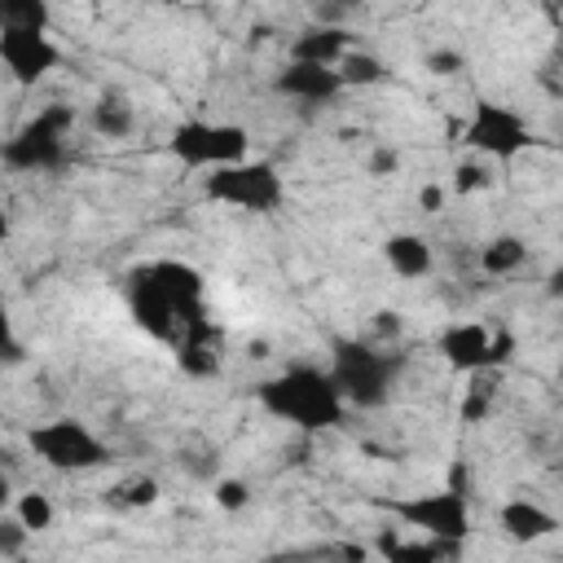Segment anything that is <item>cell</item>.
<instances>
[{
	"instance_id": "1",
	"label": "cell",
	"mask_w": 563,
	"mask_h": 563,
	"mask_svg": "<svg viewBox=\"0 0 563 563\" xmlns=\"http://www.w3.org/2000/svg\"><path fill=\"white\" fill-rule=\"evenodd\" d=\"M128 308L136 317V325L154 339H163L172 347V339L211 317L207 312V286H202V273L185 260H154V264H141L132 268L128 277Z\"/></svg>"
},
{
	"instance_id": "2",
	"label": "cell",
	"mask_w": 563,
	"mask_h": 563,
	"mask_svg": "<svg viewBox=\"0 0 563 563\" xmlns=\"http://www.w3.org/2000/svg\"><path fill=\"white\" fill-rule=\"evenodd\" d=\"M255 400L268 418L303 431V435H321V431H334L347 413V396L343 387L334 383L330 369L321 365H308V361H295L268 378L255 383Z\"/></svg>"
},
{
	"instance_id": "3",
	"label": "cell",
	"mask_w": 563,
	"mask_h": 563,
	"mask_svg": "<svg viewBox=\"0 0 563 563\" xmlns=\"http://www.w3.org/2000/svg\"><path fill=\"white\" fill-rule=\"evenodd\" d=\"M409 356L378 339H334L330 374L343 387L352 409H383L405 374Z\"/></svg>"
},
{
	"instance_id": "4",
	"label": "cell",
	"mask_w": 563,
	"mask_h": 563,
	"mask_svg": "<svg viewBox=\"0 0 563 563\" xmlns=\"http://www.w3.org/2000/svg\"><path fill=\"white\" fill-rule=\"evenodd\" d=\"M457 145L466 154H479V158L506 167V163H515L519 154H528L537 145V128L523 110H515L506 101H493V97H475L466 123L457 128Z\"/></svg>"
},
{
	"instance_id": "5",
	"label": "cell",
	"mask_w": 563,
	"mask_h": 563,
	"mask_svg": "<svg viewBox=\"0 0 563 563\" xmlns=\"http://www.w3.org/2000/svg\"><path fill=\"white\" fill-rule=\"evenodd\" d=\"M75 106L48 101L35 110L9 141H4V167L9 172H62L70 158V132H75Z\"/></svg>"
},
{
	"instance_id": "6",
	"label": "cell",
	"mask_w": 563,
	"mask_h": 563,
	"mask_svg": "<svg viewBox=\"0 0 563 563\" xmlns=\"http://www.w3.org/2000/svg\"><path fill=\"white\" fill-rule=\"evenodd\" d=\"M26 449H31L35 462H44L48 471H62V475L101 471V466L114 462V449L84 418H48V422H35L26 431Z\"/></svg>"
},
{
	"instance_id": "7",
	"label": "cell",
	"mask_w": 563,
	"mask_h": 563,
	"mask_svg": "<svg viewBox=\"0 0 563 563\" xmlns=\"http://www.w3.org/2000/svg\"><path fill=\"white\" fill-rule=\"evenodd\" d=\"M202 194H207V202H220V207H233L246 216H273L286 202V180H282L277 163L246 154L229 167L207 172Z\"/></svg>"
},
{
	"instance_id": "8",
	"label": "cell",
	"mask_w": 563,
	"mask_h": 563,
	"mask_svg": "<svg viewBox=\"0 0 563 563\" xmlns=\"http://www.w3.org/2000/svg\"><path fill=\"white\" fill-rule=\"evenodd\" d=\"M167 154L185 172H216L251 154V132L229 119H180L167 136Z\"/></svg>"
},
{
	"instance_id": "9",
	"label": "cell",
	"mask_w": 563,
	"mask_h": 563,
	"mask_svg": "<svg viewBox=\"0 0 563 563\" xmlns=\"http://www.w3.org/2000/svg\"><path fill=\"white\" fill-rule=\"evenodd\" d=\"M387 515L422 537H440V541H471L475 532V515H471V493L457 488H435V493H409V497H387L383 501Z\"/></svg>"
},
{
	"instance_id": "10",
	"label": "cell",
	"mask_w": 563,
	"mask_h": 563,
	"mask_svg": "<svg viewBox=\"0 0 563 563\" xmlns=\"http://www.w3.org/2000/svg\"><path fill=\"white\" fill-rule=\"evenodd\" d=\"M515 334L506 325H484V321H449L435 339V352L440 361L453 369V374H493L501 369L510 356H515Z\"/></svg>"
},
{
	"instance_id": "11",
	"label": "cell",
	"mask_w": 563,
	"mask_h": 563,
	"mask_svg": "<svg viewBox=\"0 0 563 563\" xmlns=\"http://www.w3.org/2000/svg\"><path fill=\"white\" fill-rule=\"evenodd\" d=\"M0 62L13 84L31 88L44 75L62 66V48L53 44L48 31H22V26H0Z\"/></svg>"
},
{
	"instance_id": "12",
	"label": "cell",
	"mask_w": 563,
	"mask_h": 563,
	"mask_svg": "<svg viewBox=\"0 0 563 563\" xmlns=\"http://www.w3.org/2000/svg\"><path fill=\"white\" fill-rule=\"evenodd\" d=\"M273 92L286 97V101H299V106H330L347 92L339 66H321V62H286L277 75H273Z\"/></svg>"
},
{
	"instance_id": "13",
	"label": "cell",
	"mask_w": 563,
	"mask_h": 563,
	"mask_svg": "<svg viewBox=\"0 0 563 563\" xmlns=\"http://www.w3.org/2000/svg\"><path fill=\"white\" fill-rule=\"evenodd\" d=\"M172 356H176L180 374H189V378H216L220 374V325L211 317L185 325L172 339Z\"/></svg>"
},
{
	"instance_id": "14",
	"label": "cell",
	"mask_w": 563,
	"mask_h": 563,
	"mask_svg": "<svg viewBox=\"0 0 563 563\" xmlns=\"http://www.w3.org/2000/svg\"><path fill=\"white\" fill-rule=\"evenodd\" d=\"M497 528L515 541V545H537V541H545V537H554L559 532V515L550 510V506H541L537 497H506L501 506H497Z\"/></svg>"
},
{
	"instance_id": "15",
	"label": "cell",
	"mask_w": 563,
	"mask_h": 563,
	"mask_svg": "<svg viewBox=\"0 0 563 563\" xmlns=\"http://www.w3.org/2000/svg\"><path fill=\"white\" fill-rule=\"evenodd\" d=\"M356 48V35L343 22H308L295 31L290 40V57L295 62H321V66H339L347 53Z\"/></svg>"
},
{
	"instance_id": "16",
	"label": "cell",
	"mask_w": 563,
	"mask_h": 563,
	"mask_svg": "<svg viewBox=\"0 0 563 563\" xmlns=\"http://www.w3.org/2000/svg\"><path fill=\"white\" fill-rule=\"evenodd\" d=\"M383 264H387L396 277L418 282V277H431V268H435V246H431L422 233H413V229H396V233L383 238Z\"/></svg>"
},
{
	"instance_id": "17",
	"label": "cell",
	"mask_w": 563,
	"mask_h": 563,
	"mask_svg": "<svg viewBox=\"0 0 563 563\" xmlns=\"http://www.w3.org/2000/svg\"><path fill=\"white\" fill-rule=\"evenodd\" d=\"M88 123H92V132L106 136V141H128V136L136 132V110H132V101H128L123 92H101V97L92 101Z\"/></svg>"
},
{
	"instance_id": "18",
	"label": "cell",
	"mask_w": 563,
	"mask_h": 563,
	"mask_svg": "<svg viewBox=\"0 0 563 563\" xmlns=\"http://www.w3.org/2000/svg\"><path fill=\"white\" fill-rule=\"evenodd\" d=\"M475 264H479V273H488V277H510V273H519V268L528 264V242H523L519 233H493V238L479 246Z\"/></svg>"
},
{
	"instance_id": "19",
	"label": "cell",
	"mask_w": 563,
	"mask_h": 563,
	"mask_svg": "<svg viewBox=\"0 0 563 563\" xmlns=\"http://www.w3.org/2000/svg\"><path fill=\"white\" fill-rule=\"evenodd\" d=\"M339 75H343L347 88H374V84L387 79V62H383L378 53H369V48H352V53L339 62Z\"/></svg>"
},
{
	"instance_id": "20",
	"label": "cell",
	"mask_w": 563,
	"mask_h": 563,
	"mask_svg": "<svg viewBox=\"0 0 563 563\" xmlns=\"http://www.w3.org/2000/svg\"><path fill=\"white\" fill-rule=\"evenodd\" d=\"M9 515L35 537V532H48V528H53L57 506H53L48 493H35V488H31V493H18V497H13V510H9Z\"/></svg>"
},
{
	"instance_id": "21",
	"label": "cell",
	"mask_w": 563,
	"mask_h": 563,
	"mask_svg": "<svg viewBox=\"0 0 563 563\" xmlns=\"http://www.w3.org/2000/svg\"><path fill=\"white\" fill-rule=\"evenodd\" d=\"M0 26L48 31L53 26V4L48 0H0Z\"/></svg>"
},
{
	"instance_id": "22",
	"label": "cell",
	"mask_w": 563,
	"mask_h": 563,
	"mask_svg": "<svg viewBox=\"0 0 563 563\" xmlns=\"http://www.w3.org/2000/svg\"><path fill=\"white\" fill-rule=\"evenodd\" d=\"M466 378H471V387H466V391H462V400H457V422L479 427V422H488V413H493L488 369H484V374H466Z\"/></svg>"
},
{
	"instance_id": "23",
	"label": "cell",
	"mask_w": 563,
	"mask_h": 563,
	"mask_svg": "<svg viewBox=\"0 0 563 563\" xmlns=\"http://www.w3.org/2000/svg\"><path fill=\"white\" fill-rule=\"evenodd\" d=\"M488 158H479V154H471V158H462L457 167H453V180H449V189L457 194V198H466V194H479V189H488L493 185V176H488Z\"/></svg>"
},
{
	"instance_id": "24",
	"label": "cell",
	"mask_w": 563,
	"mask_h": 563,
	"mask_svg": "<svg viewBox=\"0 0 563 563\" xmlns=\"http://www.w3.org/2000/svg\"><path fill=\"white\" fill-rule=\"evenodd\" d=\"M211 501H216L224 515H238V510H246V506H251V484H246V479H238V475H224V479H216V484H211Z\"/></svg>"
},
{
	"instance_id": "25",
	"label": "cell",
	"mask_w": 563,
	"mask_h": 563,
	"mask_svg": "<svg viewBox=\"0 0 563 563\" xmlns=\"http://www.w3.org/2000/svg\"><path fill=\"white\" fill-rule=\"evenodd\" d=\"M114 501L119 506H154L158 501V479L154 475H132V479H123L119 488H114Z\"/></svg>"
},
{
	"instance_id": "26",
	"label": "cell",
	"mask_w": 563,
	"mask_h": 563,
	"mask_svg": "<svg viewBox=\"0 0 563 563\" xmlns=\"http://www.w3.org/2000/svg\"><path fill=\"white\" fill-rule=\"evenodd\" d=\"M422 66H427L431 75L449 79V75H462V70H466V53H462V48H431V53L422 57Z\"/></svg>"
},
{
	"instance_id": "27",
	"label": "cell",
	"mask_w": 563,
	"mask_h": 563,
	"mask_svg": "<svg viewBox=\"0 0 563 563\" xmlns=\"http://www.w3.org/2000/svg\"><path fill=\"white\" fill-rule=\"evenodd\" d=\"M22 537H31L13 515L9 519H0V559H18L22 554Z\"/></svg>"
},
{
	"instance_id": "28",
	"label": "cell",
	"mask_w": 563,
	"mask_h": 563,
	"mask_svg": "<svg viewBox=\"0 0 563 563\" xmlns=\"http://www.w3.org/2000/svg\"><path fill=\"white\" fill-rule=\"evenodd\" d=\"M365 167H369V176H396V172H400V154H396V150H387V145H378V150L369 154V163H365Z\"/></svg>"
},
{
	"instance_id": "29",
	"label": "cell",
	"mask_w": 563,
	"mask_h": 563,
	"mask_svg": "<svg viewBox=\"0 0 563 563\" xmlns=\"http://www.w3.org/2000/svg\"><path fill=\"white\" fill-rule=\"evenodd\" d=\"M396 334H400V312H391V308L374 312V339H378V343H391Z\"/></svg>"
},
{
	"instance_id": "30",
	"label": "cell",
	"mask_w": 563,
	"mask_h": 563,
	"mask_svg": "<svg viewBox=\"0 0 563 563\" xmlns=\"http://www.w3.org/2000/svg\"><path fill=\"white\" fill-rule=\"evenodd\" d=\"M449 488H457V493H471V466L457 457V462H449Z\"/></svg>"
},
{
	"instance_id": "31",
	"label": "cell",
	"mask_w": 563,
	"mask_h": 563,
	"mask_svg": "<svg viewBox=\"0 0 563 563\" xmlns=\"http://www.w3.org/2000/svg\"><path fill=\"white\" fill-rule=\"evenodd\" d=\"M440 202H444V189H440V185H427V189L418 194V207H422L427 216H435V211H440Z\"/></svg>"
},
{
	"instance_id": "32",
	"label": "cell",
	"mask_w": 563,
	"mask_h": 563,
	"mask_svg": "<svg viewBox=\"0 0 563 563\" xmlns=\"http://www.w3.org/2000/svg\"><path fill=\"white\" fill-rule=\"evenodd\" d=\"M545 295L563 303V260H559V264H554V268L545 273Z\"/></svg>"
},
{
	"instance_id": "33",
	"label": "cell",
	"mask_w": 563,
	"mask_h": 563,
	"mask_svg": "<svg viewBox=\"0 0 563 563\" xmlns=\"http://www.w3.org/2000/svg\"><path fill=\"white\" fill-rule=\"evenodd\" d=\"M554 66H559V79H563V35H559V44H554Z\"/></svg>"
},
{
	"instance_id": "34",
	"label": "cell",
	"mask_w": 563,
	"mask_h": 563,
	"mask_svg": "<svg viewBox=\"0 0 563 563\" xmlns=\"http://www.w3.org/2000/svg\"><path fill=\"white\" fill-rule=\"evenodd\" d=\"M559 387H563V361H559Z\"/></svg>"
},
{
	"instance_id": "35",
	"label": "cell",
	"mask_w": 563,
	"mask_h": 563,
	"mask_svg": "<svg viewBox=\"0 0 563 563\" xmlns=\"http://www.w3.org/2000/svg\"><path fill=\"white\" fill-rule=\"evenodd\" d=\"M158 4H176V0H158Z\"/></svg>"
},
{
	"instance_id": "36",
	"label": "cell",
	"mask_w": 563,
	"mask_h": 563,
	"mask_svg": "<svg viewBox=\"0 0 563 563\" xmlns=\"http://www.w3.org/2000/svg\"><path fill=\"white\" fill-rule=\"evenodd\" d=\"M559 440H563V435H559Z\"/></svg>"
}]
</instances>
